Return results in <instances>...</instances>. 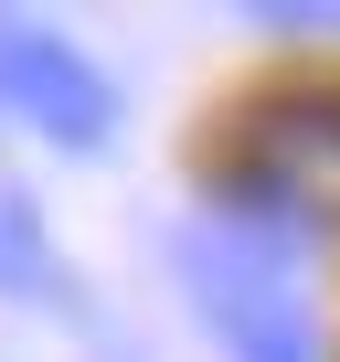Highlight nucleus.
Returning a JSON list of instances; mask_svg holds the SVG:
<instances>
[{
	"mask_svg": "<svg viewBox=\"0 0 340 362\" xmlns=\"http://www.w3.org/2000/svg\"><path fill=\"white\" fill-rule=\"evenodd\" d=\"M181 288H192L202 330H213L234 362H319L308 309H298V288L277 277V256H255V245H234V235H181Z\"/></svg>",
	"mask_w": 340,
	"mask_h": 362,
	"instance_id": "1",
	"label": "nucleus"
},
{
	"mask_svg": "<svg viewBox=\"0 0 340 362\" xmlns=\"http://www.w3.org/2000/svg\"><path fill=\"white\" fill-rule=\"evenodd\" d=\"M0 107H22L43 139H64V149H107V128H117V96H107V75L64 43V33H32V22H0Z\"/></svg>",
	"mask_w": 340,
	"mask_h": 362,
	"instance_id": "2",
	"label": "nucleus"
},
{
	"mask_svg": "<svg viewBox=\"0 0 340 362\" xmlns=\"http://www.w3.org/2000/svg\"><path fill=\"white\" fill-rule=\"evenodd\" d=\"M0 277H11V288H43V256L22 245V214H0Z\"/></svg>",
	"mask_w": 340,
	"mask_h": 362,
	"instance_id": "3",
	"label": "nucleus"
}]
</instances>
